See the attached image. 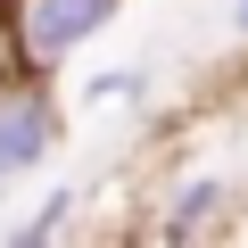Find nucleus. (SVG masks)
Returning <instances> with one entry per match:
<instances>
[{"label":"nucleus","instance_id":"obj_7","mask_svg":"<svg viewBox=\"0 0 248 248\" xmlns=\"http://www.w3.org/2000/svg\"><path fill=\"white\" fill-rule=\"evenodd\" d=\"M0 33H9V25H0ZM9 50H17V42H9ZM0 75H9V66H0Z\"/></svg>","mask_w":248,"mask_h":248},{"label":"nucleus","instance_id":"obj_6","mask_svg":"<svg viewBox=\"0 0 248 248\" xmlns=\"http://www.w3.org/2000/svg\"><path fill=\"white\" fill-rule=\"evenodd\" d=\"M232 33H240V42H248V0H232Z\"/></svg>","mask_w":248,"mask_h":248},{"label":"nucleus","instance_id":"obj_3","mask_svg":"<svg viewBox=\"0 0 248 248\" xmlns=\"http://www.w3.org/2000/svg\"><path fill=\"white\" fill-rule=\"evenodd\" d=\"M215 199H223V182H182L157 232H166V240H190V232H207V215H215Z\"/></svg>","mask_w":248,"mask_h":248},{"label":"nucleus","instance_id":"obj_1","mask_svg":"<svg viewBox=\"0 0 248 248\" xmlns=\"http://www.w3.org/2000/svg\"><path fill=\"white\" fill-rule=\"evenodd\" d=\"M116 17V0H9V42H17V66H58L75 58L99 25Z\"/></svg>","mask_w":248,"mask_h":248},{"label":"nucleus","instance_id":"obj_2","mask_svg":"<svg viewBox=\"0 0 248 248\" xmlns=\"http://www.w3.org/2000/svg\"><path fill=\"white\" fill-rule=\"evenodd\" d=\"M50 149H58V99H50V83L33 66L25 75H0V182L33 174Z\"/></svg>","mask_w":248,"mask_h":248},{"label":"nucleus","instance_id":"obj_5","mask_svg":"<svg viewBox=\"0 0 248 248\" xmlns=\"http://www.w3.org/2000/svg\"><path fill=\"white\" fill-rule=\"evenodd\" d=\"M141 91H149L141 66H124V75H99V83H91V99H141Z\"/></svg>","mask_w":248,"mask_h":248},{"label":"nucleus","instance_id":"obj_4","mask_svg":"<svg viewBox=\"0 0 248 248\" xmlns=\"http://www.w3.org/2000/svg\"><path fill=\"white\" fill-rule=\"evenodd\" d=\"M66 215H75V190L58 182V190H50V199H42V207L17 223V240H50V232H66Z\"/></svg>","mask_w":248,"mask_h":248}]
</instances>
